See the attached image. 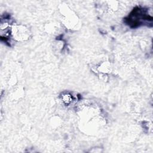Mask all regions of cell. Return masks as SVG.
Here are the masks:
<instances>
[{
	"label": "cell",
	"instance_id": "6da1fadb",
	"mask_svg": "<svg viewBox=\"0 0 153 153\" xmlns=\"http://www.w3.org/2000/svg\"><path fill=\"white\" fill-rule=\"evenodd\" d=\"M152 20V17L147 13V10L136 7L131 12L129 16L126 19V23L131 27H134L139 26L142 22Z\"/></svg>",
	"mask_w": 153,
	"mask_h": 153
},
{
	"label": "cell",
	"instance_id": "7a4b0ae2",
	"mask_svg": "<svg viewBox=\"0 0 153 153\" xmlns=\"http://www.w3.org/2000/svg\"><path fill=\"white\" fill-rule=\"evenodd\" d=\"M63 99L64 102H65L66 103H69L71 101L72 98L71 97V95H69V94H65V95H64V96L63 97Z\"/></svg>",
	"mask_w": 153,
	"mask_h": 153
}]
</instances>
